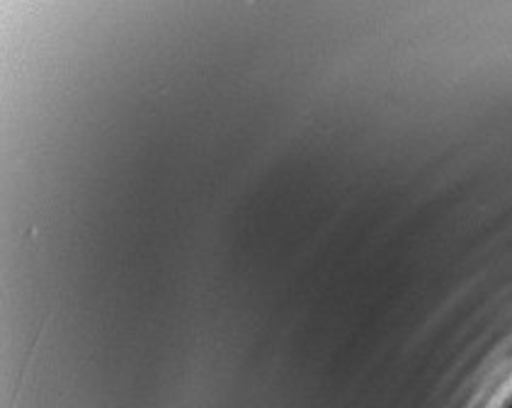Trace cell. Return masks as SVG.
Here are the masks:
<instances>
[{
    "mask_svg": "<svg viewBox=\"0 0 512 408\" xmlns=\"http://www.w3.org/2000/svg\"><path fill=\"white\" fill-rule=\"evenodd\" d=\"M503 408H512V396H510V401H508V404H505Z\"/></svg>",
    "mask_w": 512,
    "mask_h": 408,
    "instance_id": "cell-1",
    "label": "cell"
}]
</instances>
